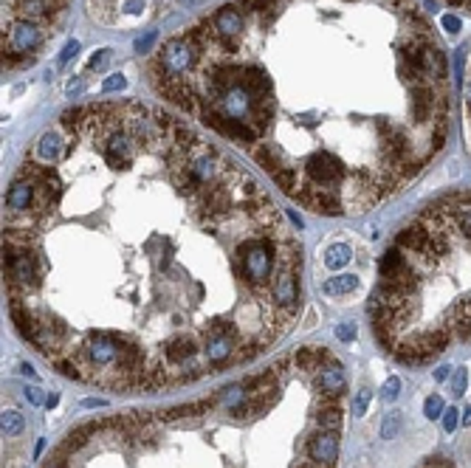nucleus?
<instances>
[{
    "label": "nucleus",
    "mask_w": 471,
    "mask_h": 468,
    "mask_svg": "<svg viewBox=\"0 0 471 468\" xmlns=\"http://www.w3.org/2000/svg\"><path fill=\"white\" fill-rule=\"evenodd\" d=\"M299 300H302V293H299V271H282L274 285V305H277L285 327H291V322L296 319Z\"/></svg>",
    "instance_id": "nucleus-1"
},
{
    "label": "nucleus",
    "mask_w": 471,
    "mask_h": 468,
    "mask_svg": "<svg viewBox=\"0 0 471 468\" xmlns=\"http://www.w3.org/2000/svg\"><path fill=\"white\" fill-rule=\"evenodd\" d=\"M316 390L322 392V404H339L348 392V378H345V367L336 358L330 364H325L316 375Z\"/></svg>",
    "instance_id": "nucleus-2"
},
{
    "label": "nucleus",
    "mask_w": 471,
    "mask_h": 468,
    "mask_svg": "<svg viewBox=\"0 0 471 468\" xmlns=\"http://www.w3.org/2000/svg\"><path fill=\"white\" fill-rule=\"evenodd\" d=\"M308 460L316 462V465H325V468H333L336 460H339V432H330V429H319L308 446Z\"/></svg>",
    "instance_id": "nucleus-3"
},
{
    "label": "nucleus",
    "mask_w": 471,
    "mask_h": 468,
    "mask_svg": "<svg viewBox=\"0 0 471 468\" xmlns=\"http://www.w3.org/2000/svg\"><path fill=\"white\" fill-rule=\"evenodd\" d=\"M395 245L409 254V257H418L423 260L426 257V245H429V226H426L420 218H415L409 226H404L398 234H395Z\"/></svg>",
    "instance_id": "nucleus-4"
},
{
    "label": "nucleus",
    "mask_w": 471,
    "mask_h": 468,
    "mask_svg": "<svg viewBox=\"0 0 471 468\" xmlns=\"http://www.w3.org/2000/svg\"><path fill=\"white\" fill-rule=\"evenodd\" d=\"M34 184L28 181V178H23V175H17L15 181H12V187H9V192H6V215H12V218H17V215H26V211L34 206Z\"/></svg>",
    "instance_id": "nucleus-5"
},
{
    "label": "nucleus",
    "mask_w": 471,
    "mask_h": 468,
    "mask_svg": "<svg viewBox=\"0 0 471 468\" xmlns=\"http://www.w3.org/2000/svg\"><path fill=\"white\" fill-rule=\"evenodd\" d=\"M412 263L404 257V251L398 248V245H393V248H387L384 251V257H381V279H390V277H395V274H401V271H406Z\"/></svg>",
    "instance_id": "nucleus-6"
},
{
    "label": "nucleus",
    "mask_w": 471,
    "mask_h": 468,
    "mask_svg": "<svg viewBox=\"0 0 471 468\" xmlns=\"http://www.w3.org/2000/svg\"><path fill=\"white\" fill-rule=\"evenodd\" d=\"M353 291H359V277H353V274H339V277H330L322 282L325 296H348Z\"/></svg>",
    "instance_id": "nucleus-7"
},
{
    "label": "nucleus",
    "mask_w": 471,
    "mask_h": 468,
    "mask_svg": "<svg viewBox=\"0 0 471 468\" xmlns=\"http://www.w3.org/2000/svg\"><path fill=\"white\" fill-rule=\"evenodd\" d=\"M341 420H345V412L339 409V404H322V409L316 412V423H319V429L339 432V429H341Z\"/></svg>",
    "instance_id": "nucleus-8"
},
{
    "label": "nucleus",
    "mask_w": 471,
    "mask_h": 468,
    "mask_svg": "<svg viewBox=\"0 0 471 468\" xmlns=\"http://www.w3.org/2000/svg\"><path fill=\"white\" fill-rule=\"evenodd\" d=\"M348 263H350V245H345V243L327 245V251H325V268L336 271V268H345Z\"/></svg>",
    "instance_id": "nucleus-9"
},
{
    "label": "nucleus",
    "mask_w": 471,
    "mask_h": 468,
    "mask_svg": "<svg viewBox=\"0 0 471 468\" xmlns=\"http://www.w3.org/2000/svg\"><path fill=\"white\" fill-rule=\"evenodd\" d=\"M401 426H404V415L401 412H390L387 417L381 420V437L384 440H393L401 435Z\"/></svg>",
    "instance_id": "nucleus-10"
},
{
    "label": "nucleus",
    "mask_w": 471,
    "mask_h": 468,
    "mask_svg": "<svg viewBox=\"0 0 471 468\" xmlns=\"http://www.w3.org/2000/svg\"><path fill=\"white\" fill-rule=\"evenodd\" d=\"M23 432V415L15 409L3 412V437H17Z\"/></svg>",
    "instance_id": "nucleus-11"
},
{
    "label": "nucleus",
    "mask_w": 471,
    "mask_h": 468,
    "mask_svg": "<svg viewBox=\"0 0 471 468\" xmlns=\"http://www.w3.org/2000/svg\"><path fill=\"white\" fill-rule=\"evenodd\" d=\"M443 412H446V406H443V398H440V395H429V398L423 401V415L429 417V420L443 417Z\"/></svg>",
    "instance_id": "nucleus-12"
},
{
    "label": "nucleus",
    "mask_w": 471,
    "mask_h": 468,
    "mask_svg": "<svg viewBox=\"0 0 471 468\" xmlns=\"http://www.w3.org/2000/svg\"><path fill=\"white\" fill-rule=\"evenodd\" d=\"M370 401H372V390H370V387H361V390H359V395H356V401H353V412H356L359 417H361V415H367Z\"/></svg>",
    "instance_id": "nucleus-13"
},
{
    "label": "nucleus",
    "mask_w": 471,
    "mask_h": 468,
    "mask_svg": "<svg viewBox=\"0 0 471 468\" xmlns=\"http://www.w3.org/2000/svg\"><path fill=\"white\" fill-rule=\"evenodd\" d=\"M398 395H401V378H398V375H393V378L387 381V384H384V390H381V398L387 401V404H393Z\"/></svg>",
    "instance_id": "nucleus-14"
},
{
    "label": "nucleus",
    "mask_w": 471,
    "mask_h": 468,
    "mask_svg": "<svg viewBox=\"0 0 471 468\" xmlns=\"http://www.w3.org/2000/svg\"><path fill=\"white\" fill-rule=\"evenodd\" d=\"M465 387H468V370H465V367H457V372H454V378H452V390H454V395H463Z\"/></svg>",
    "instance_id": "nucleus-15"
},
{
    "label": "nucleus",
    "mask_w": 471,
    "mask_h": 468,
    "mask_svg": "<svg viewBox=\"0 0 471 468\" xmlns=\"http://www.w3.org/2000/svg\"><path fill=\"white\" fill-rule=\"evenodd\" d=\"M124 85H127V79H124L121 73H113L110 79H105V82H102V94H110V91H121Z\"/></svg>",
    "instance_id": "nucleus-16"
},
{
    "label": "nucleus",
    "mask_w": 471,
    "mask_h": 468,
    "mask_svg": "<svg viewBox=\"0 0 471 468\" xmlns=\"http://www.w3.org/2000/svg\"><path fill=\"white\" fill-rule=\"evenodd\" d=\"M457 415H460L457 409H446V412H443V429H446V432H454V429H457V423L463 420V417H457Z\"/></svg>",
    "instance_id": "nucleus-17"
},
{
    "label": "nucleus",
    "mask_w": 471,
    "mask_h": 468,
    "mask_svg": "<svg viewBox=\"0 0 471 468\" xmlns=\"http://www.w3.org/2000/svg\"><path fill=\"white\" fill-rule=\"evenodd\" d=\"M336 336L341 338V342H353V338H356V324H350V322L339 324V327H336Z\"/></svg>",
    "instance_id": "nucleus-18"
},
{
    "label": "nucleus",
    "mask_w": 471,
    "mask_h": 468,
    "mask_svg": "<svg viewBox=\"0 0 471 468\" xmlns=\"http://www.w3.org/2000/svg\"><path fill=\"white\" fill-rule=\"evenodd\" d=\"M108 60H110V51H108V49H105V51H99V54H96V57H94V60H91V62H88V68H91V71H102V68H105V62H108Z\"/></svg>",
    "instance_id": "nucleus-19"
},
{
    "label": "nucleus",
    "mask_w": 471,
    "mask_h": 468,
    "mask_svg": "<svg viewBox=\"0 0 471 468\" xmlns=\"http://www.w3.org/2000/svg\"><path fill=\"white\" fill-rule=\"evenodd\" d=\"M76 51H79V42H76V40H71L68 46L62 49V54H60V65H65V62H68V60H71Z\"/></svg>",
    "instance_id": "nucleus-20"
},
{
    "label": "nucleus",
    "mask_w": 471,
    "mask_h": 468,
    "mask_svg": "<svg viewBox=\"0 0 471 468\" xmlns=\"http://www.w3.org/2000/svg\"><path fill=\"white\" fill-rule=\"evenodd\" d=\"M155 42V34H147V37H142V40H136V51L139 54H147L150 51V46Z\"/></svg>",
    "instance_id": "nucleus-21"
},
{
    "label": "nucleus",
    "mask_w": 471,
    "mask_h": 468,
    "mask_svg": "<svg viewBox=\"0 0 471 468\" xmlns=\"http://www.w3.org/2000/svg\"><path fill=\"white\" fill-rule=\"evenodd\" d=\"M443 26H446L449 31H460V20H457L454 15H446V17H443Z\"/></svg>",
    "instance_id": "nucleus-22"
},
{
    "label": "nucleus",
    "mask_w": 471,
    "mask_h": 468,
    "mask_svg": "<svg viewBox=\"0 0 471 468\" xmlns=\"http://www.w3.org/2000/svg\"><path fill=\"white\" fill-rule=\"evenodd\" d=\"M26 398H28L31 404H42V395H40V390H37V387H31V390L26 392Z\"/></svg>",
    "instance_id": "nucleus-23"
},
{
    "label": "nucleus",
    "mask_w": 471,
    "mask_h": 468,
    "mask_svg": "<svg viewBox=\"0 0 471 468\" xmlns=\"http://www.w3.org/2000/svg\"><path fill=\"white\" fill-rule=\"evenodd\" d=\"M449 370H452V367H438V370H435V381H446V378H449Z\"/></svg>",
    "instance_id": "nucleus-24"
},
{
    "label": "nucleus",
    "mask_w": 471,
    "mask_h": 468,
    "mask_svg": "<svg viewBox=\"0 0 471 468\" xmlns=\"http://www.w3.org/2000/svg\"><path fill=\"white\" fill-rule=\"evenodd\" d=\"M46 468H68V465H65V460H62V457H54V460H49V462H46Z\"/></svg>",
    "instance_id": "nucleus-25"
},
{
    "label": "nucleus",
    "mask_w": 471,
    "mask_h": 468,
    "mask_svg": "<svg viewBox=\"0 0 471 468\" xmlns=\"http://www.w3.org/2000/svg\"><path fill=\"white\" fill-rule=\"evenodd\" d=\"M460 423H465V426H471V406L463 412V420H460Z\"/></svg>",
    "instance_id": "nucleus-26"
},
{
    "label": "nucleus",
    "mask_w": 471,
    "mask_h": 468,
    "mask_svg": "<svg viewBox=\"0 0 471 468\" xmlns=\"http://www.w3.org/2000/svg\"><path fill=\"white\" fill-rule=\"evenodd\" d=\"M20 372H23V375H31V378H37V375H34V370H31L28 364H20Z\"/></svg>",
    "instance_id": "nucleus-27"
},
{
    "label": "nucleus",
    "mask_w": 471,
    "mask_h": 468,
    "mask_svg": "<svg viewBox=\"0 0 471 468\" xmlns=\"http://www.w3.org/2000/svg\"><path fill=\"white\" fill-rule=\"evenodd\" d=\"M296 468H325V465H316V462H311V460H308V462H299Z\"/></svg>",
    "instance_id": "nucleus-28"
},
{
    "label": "nucleus",
    "mask_w": 471,
    "mask_h": 468,
    "mask_svg": "<svg viewBox=\"0 0 471 468\" xmlns=\"http://www.w3.org/2000/svg\"><path fill=\"white\" fill-rule=\"evenodd\" d=\"M57 401H60V398H57V395H49V398H46V406H49V409H51V406H57Z\"/></svg>",
    "instance_id": "nucleus-29"
}]
</instances>
